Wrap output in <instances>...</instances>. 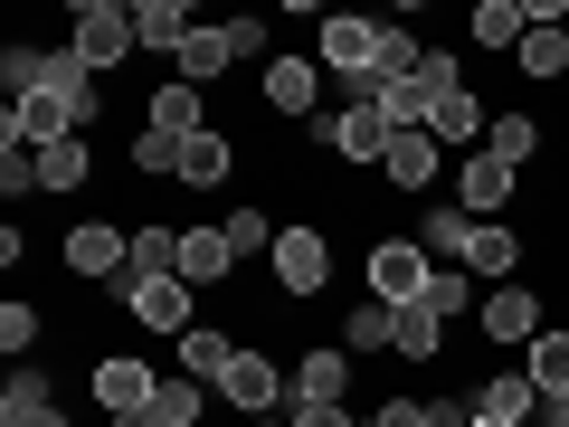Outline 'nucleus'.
Listing matches in <instances>:
<instances>
[{
	"mask_svg": "<svg viewBox=\"0 0 569 427\" xmlns=\"http://www.w3.org/2000/svg\"><path fill=\"white\" fill-rule=\"evenodd\" d=\"M67 29H77L67 48H77L96 77H114V67L142 48V29H133V10H123V0H77V10H67Z\"/></svg>",
	"mask_w": 569,
	"mask_h": 427,
	"instance_id": "obj_1",
	"label": "nucleus"
},
{
	"mask_svg": "<svg viewBox=\"0 0 569 427\" xmlns=\"http://www.w3.org/2000/svg\"><path fill=\"white\" fill-rule=\"evenodd\" d=\"M219 408H238V418H284V408H295V370H276L266 351L238 342V361L219 370Z\"/></svg>",
	"mask_w": 569,
	"mask_h": 427,
	"instance_id": "obj_2",
	"label": "nucleus"
},
{
	"mask_svg": "<svg viewBox=\"0 0 569 427\" xmlns=\"http://www.w3.org/2000/svg\"><path fill=\"white\" fill-rule=\"evenodd\" d=\"M313 142H323L332 162H361V171H380V162H389V142H399V123H389L380 105H342L332 123H313Z\"/></svg>",
	"mask_w": 569,
	"mask_h": 427,
	"instance_id": "obj_3",
	"label": "nucleus"
},
{
	"mask_svg": "<svg viewBox=\"0 0 569 427\" xmlns=\"http://www.w3.org/2000/svg\"><path fill=\"white\" fill-rule=\"evenodd\" d=\"M114 295H123V314H133L142 332H200L190 324V295H200V285H181V276H123Z\"/></svg>",
	"mask_w": 569,
	"mask_h": 427,
	"instance_id": "obj_4",
	"label": "nucleus"
},
{
	"mask_svg": "<svg viewBox=\"0 0 569 427\" xmlns=\"http://www.w3.org/2000/svg\"><path fill=\"white\" fill-rule=\"evenodd\" d=\"M380 48H389V20H361V10H332V20H323V67H332V77L361 86L370 67H380Z\"/></svg>",
	"mask_w": 569,
	"mask_h": 427,
	"instance_id": "obj_5",
	"label": "nucleus"
},
{
	"mask_svg": "<svg viewBox=\"0 0 569 427\" xmlns=\"http://www.w3.org/2000/svg\"><path fill=\"white\" fill-rule=\"evenodd\" d=\"M427 285H437L427 247H408V238H380V247H370V305H418Z\"/></svg>",
	"mask_w": 569,
	"mask_h": 427,
	"instance_id": "obj_6",
	"label": "nucleus"
},
{
	"mask_svg": "<svg viewBox=\"0 0 569 427\" xmlns=\"http://www.w3.org/2000/svg\"><path fill=\"white\" fill-rule=\"evenodd\" d=\"M67 266H77V276H96V285H123V276H133V228L77 219V228H67Z\"/></svg>",
	"mask_w": 569,
	"mask_h": 427,
	"instance_id": "obj_7",
	"label": "nucleus"
},
{
	"mask_svg": "<svg viewBox=\"0 0 569 427\" xmlns=\"http://www.w3.org/2000/svg\"><path fill=\"white\" fill-rule=\"evenodd\" d=\"M332 276V238L323 228H284L276 238V295H323Z\"/></svg>",
	"mask_w": 569,
	"mask_h": 427,
	"instance_id": "obj_8",
	"label": "nucleus"
},
{
	"mask_svg": "<svg viewBox=\"0 0 569 427\" xmlns=\"http://www.w3.org/2000/svg\"><path fill=\"white\" fill-rule=\"evenodd\" d=\"M512 190H522V171H512V162H493V152H466V171H456V209H466V219H503Z\"/></svg>",
	"mask_w": 569,
	"mask_h": 427,
	"instance_id": "obj_9",
	"label": "nucleus"
},
{
	"mask_svg": "<svg viewBox=\"0 0 569 427\" xmlns=\"http://www.w3.org/2000/svg\"><path fill=\"white\" fill-rule=\"evenodd\" d=\"M162 399V370L133 361V351H114V361H96V408H114V418H133V408Z\"/></svg>",
	"mask_w": 569,
	"mask_h": 427,
	"instance_id": "obj_10",
	"label": "nucleus"
},
{
	"mask_svg": "<svg viewBox=\"0 0 569 427\" xmlns=\"http://www.w3.org/2000/svg\"><path fill=\"white\" fill-rule=\"evenodd\" d=\"M313 96H323V58H266V115L305 123Z\"/></svg>",
	"mask_w": 569,
	"mask_h": 427,
	"instance_id": "obj_11",
	"label": "nucleus"
},
{
	"mask_svg": "<svg viewBox=\"0 0 569 427\" xmlns=\"http://www.w3.org/2000/svg\"><path fill=\"white\" fill-rule=\"evenodd\" d=\"M142 133H171V142H190V133H209V96L200 86H152V96H142Z\"/></svg>",
	"mask_w": 569,
	"mask_h": 427,
	"instance_id": "obj_12",
	"label": "nucleus"
},
{
	"mask_svg": "<svg viewBox=\"0 0 569 427\" xmlns=\"http://www.w3.org/2000/svg\"><path fill=\"white\" fill-rule=\"evenodd\" d=\"M427 133L447 142V152H485V133H493V105L475 96V86H456V96H437V115H427Z\"/></svg>",
	"mask_w": 569,
	"mask_h": 427,
	"instance_id": "obj_13",
	"label": "nucleus"
},
{
	"mask_svg": "<svg viewBox=\"0 0 569 427\" xmlns=\"http://www.w3.org/2000/svg\"><path fill=\"white\" fill-rule=\"evenodd\" d=\"M485 342H541V295H531V285H493L485 295Z\"/></svg>",
	"mask_w": 569,
	"mask_h": 427,
	"instance_id": "obj_14",
	"label": "nucleus"
},
{
	"mask_svg": "<svg viewBox=\"0 0 569 427\" xmlns=\"http://www.w3.org/2000/svg\"><path fill=\"white\" fill-rule=\"evenodd\" d=\"M228 67H238V20H219V29H190V48L171 58V77L209 96V77H228Z\"/></svg>",
	"mask_w": 569,
	"mask_h": 427,
	"instance_id": "obj_15",
	"label": "nucleus"
},
{
	"mask_svg": "<svg viewBox=\"0 0 569 427\" xmlns=\"http://www.w3.org/2000/svg\"><path fill=\"white\" fill-rule=\"evenodd\" d=\"M512 266H522V238H512L503 219H475V228H466V257H456V276H493V285H512Z\"/></svg>",
	"mask_w": 569,
	"mask_h": 427,
	"instance_id": "obj_16",
	"label": "nucleus"
},
{
	"mask_svg": "<svg viewBox=\"0 0 569 427\" xmlns=\"http://www.w3.org/2000/svg\"><path fill=\"white\" fill-rule=\"evenodd\" d=\"M437 171H447V142H437V133H427V123H418V133H399V142H389L380 181H389V190H427V181H437Z\"/></svg>",
	"mask_w": 569,
	"mask_h": 427,
	"instance_id": "obj_17",
	"label": "nucleus"
},
{
	"mask_svg": "<svg viewBox=\"0 0 569 427\" xmlns=\"http://www.w3.org/2000/svg\"><path fill=\"white\" fill-rule=\"evenodd\" d=\"M342 389H351V351L313 342L305 361H295V408H342Z\"/></svg>",
	"mask_w": 569,
	"mask_h": 427,
	"instance_id": "obj_18",
	"label": "nucleus"
},
{
	"mask_svg": "<svg viewBox=\"0 0 569 427\" xmlns=\"http://www.w3.org/2000/svg\"><path fill=\"white\" fill-rule=\"evenodd\" d=\"M228 171H238V142H228V133H190V142H181V171H171V181H181V190H219Z\"/></svg>",
	"mask_w": 569,
	"mask_h": 427,
	"instance_id": "obj_19",
	"label": "nucleus"
},
{
	"mask_svg": "<svg viewBox=\"0 0 569 427\" xmlns=\"http://www.w3.org/2000/svg\"><path fill=\"white\" fill-rule=\"evenodd\" d=\"M0 427H67V408H58V389L39 370H20V380L0 389Z\"/></svg>",
	"mask_w": 569,
	"mask_h": 427,
	"instance_id": "obj_20",
	"label": "nucleus"
},
{
	"mask_svg": "<svg viewBox=\"0 0 569 427\" xmlns=\"http://www.w3.org/2000/svg\"><path fill=\"white\" fill-rule=\"evenodd\" d=\"M228 266H238L228 228H181V285H219Z\"/></svg>",
	"mask_w": 569,
	"mask_h": 427,
	"instance_id": "obj_21",
	"label": "nucleus"
},
{
	"mask_svg": "<svg viewBox=\"0 0 569 427\" xmlns=\"http://www.w3.org/2000/svg\"><path fill=\"white\" fill-rule=\"evenodd\" d=\"M512 58H522L531 86H560V77H569V29H560V20H531V39L512 48Z\"/></svg>",
	"mask_w": 569,
	"mask_h": 427,
	"instance_id": "obj_22",
	"label": "nucleus"
},
{
	"mask_svg": "<svg viewBox=\"0 0 569 427\" xmlns=\"http://www.w3.org/2000/svg\"><path fill=\"white\" fill-rule=\"evenodd\" d=\"M133 29H142V48H162V58H181V48H190V29H200V20H190L181 0H142V10H133Z\"/></svg>",
	"mask_w": 569,
	"mask_h": 427,
	"instance_id": "obj_23",
	"label": "nucleus"
},
{
	"mask_svg": "<svg viewBox=\"0 0 569 427\" xmlns=\"http://www.w3.org/2000/svg\"><path fill=\"white\" fill-rule=\"evenodd\" d=\"M475 418H541V389H531L522 380V370H503V380H485V389H475Z\"/></svg>",
	"mask_w": 569,
	"mask_h": 427,
	"instance_id": "obj_24",
	"label": "nucleus"
},
{
	"mask_svg": "<svg viewBox=\"0 0 569 427\" xmlns=\"http://www.w3.org/2000/svg\"><path fill=\"white\" fill-rule=\"evenodd\" d=\"M522 380L541 389V399H569V332H560V324H550L541 342H531V361H522Z\"/></svg>",
	"mask_w": 569,
	"mask_h": 427,
	"instance_id": "obj_25",
	"label": "nucleus"
},
{
	"mask_svg": "<svg viewBox=\"0 0 569 427\" xmlns=\"http://www.w3.org/2000/svg\"><path fill=\"white\" fill-rule=\"evenodd\" d=\"M152 418H162V427H200V418H209V380L162 370V399H152Z\"/></svg>",
	"mask_w": 569,
	"mask_h": 427,
	"instance_id": "obj_26",
	"label": "nucleus"
},
{
	"mask_svg": "<svg viewBox=\"0 0 569 427\" xmlns=\"http://www.w3.org/2000/svg\"><path fill=\"white\" fill-rule=\"evenodd\" d=\"M522 39H531L522 0H485V10H475V48H522Z\"/></svg>",
	"mask_w": 569,
	"mask_h": 427,
	"instance_id": "obj_27",
	"label": "nucleus"
},
{
	"mask_svg": "<svg viewBox=\"0 0 569 427\" xmlns=\"http://www.w3.org/2000/svg\"><path fill=\"white\" fill-rule=\"evenodd\" d=\"M228 361H238V342H228V332H209V324H200V332H181V370H190V380L219 389V370H228Z\"/></svg>",
	"mask_w": 569,
	"mask_h": 427,
	"instance_id": "obj_28",
	"label": "nucleus"
},
{
	"mask_svg": "<svg viewBox=\"0 0 569 427\" xmlns=\"http://www.w3.org/2000/svg\"><path fill=\"white\" fill-rule=\"evenodd\" d=\"M0 181H10V190H39V142L20 133V115H0Z\"/></svg>",
	"mask_w": 569,
	"mask_h": 427,
	"instance_id": "obj_29",
	"label": "nucleus"
},
{
	"mask_svg": "<svg viewBox=\"0 0 569 427\" xmlns=\"http://www.w3.org/2000/svg\"><path fill=\"white\" fill-rule=\"evenodd\" d=\"M485 152H493V162H512V171H522L531 152H541V123H531V115H493V133H485Z\"/></svg>",
	"mask_w": 569,
	"mask_h": 427,
	"instance_id": "obj_30",
	"label": "nucleus"
},
{
	"mask_svg": "<svg viewBox=\"0 0 569 427\" xmlns=\"http://www.w3.org/2000/svg\"><path fill=\"white\" fill-rule=\"evenodd\" d=\"M437 351H447V324L427 305H399V361H437Z\"/></svg>",
	"mask_w": 569,
	"mask_h": 427,
	"instance_id": "obj_31",
	"label": "nucleus"
},
{
	"mask_svg": "<svg viewBox=\"0 0 569 427\" xmlns=\"http://www.w3.org/2000/svg\"><path fill=\"white\" fill-rule=\"evenodd\" d=\"M228 247H238V257H276V238H284V228L276 219H266V209H228Z\"/></svg>",
	"mask_w": 569,
	"mask_h": 427,
	"instance_id": "obj_32",
	"label": "nucleus"
},
{
	"mask_svg": "<svg viewBox=\"0 0 569 427\" xmlns=\"http://www.w3.org/2000/svg\"><path fill=\"white\" fill-rule=\"evenodd\" d=\"M86 162H96V152H86V133H77V142H48V152H39V190H77Z\"/></svg>",
	"mask_w": 569,
	"mask_h": 427,
	"instance_id": "obj_33",
	"label": "nucleus"
},
{
	"mask_svg": "<svg viewBox=\"0 0 569 427\" xmlns=\"http://www.w3.org/2000/svg\"><path fill=\"white\" fill-rule=\"evenodd\" d=\"M342 332H351V351H399V305H361Z\"/></svg>",
	"mask_w": 569,
	"mask_h": 427,
	"instance_id": "obj_34",
	"label": "nucleus"
},
{
	"mask_svg": "<svg viewBox=\"0 0 569 427\" xmlns=\"http://www.w3.org/2000/svg\"><path fill=\"white\" fill-rule=\"evenodd\" d=\"M133 276H181V238L171 228H133Z\"/></svg>",
	"mask_w": 569,
	"mask_h": 427,
	"instance_id": "obj_35",
	"label": "nucleus"
},
{
	"mask_svg": "<svg viewBox=\"0 0 569 427\" xmlns=\"http://www.w3.org/2000/svg\"><path fill=\"white\" fill-rule=\"evenodd\" d=\"M418 305H427V314H437V324H456V314H466V305H475V276H456V266H437V285H427Z\"/></svg>",
	"mask_w": 569,
	"mask_h": 427,
	"instance_id": "obj_36",
	"label": "nucleus"
},
{
	"mask_svg": "<svg viewBox=\"0 0 569 427\" xmlns=\"http://www.w3.org/2000/svg\"><path fill=\"white\" fill-rule=\"evenodd\" d=\"M133 171L142 181H171V171H181V142L171 133H133Z\"/></svg>",
	"mask_w": 569,
	"mask_h": 427,
	"instance_id": "obj_37",
	"label": "nucleus"
},
{
	"mask_svg": "<svg viewBox=\"0 0 569 427\" xmlns=\"http://www.w3.org/2000/svg\"><path fill=\"white\" fill-rule=\"evenodd\" d=\"M29 342H39V314H29L20 295H10V305H0V351H10V361H20Z\"/></svg>",
	"mask_w": 569,
	"mask_h": 427,
	"instance_id": "obj_38",
	"label": "nucleus"
},
{
	"mask_svg": "<svg viewBox=\"0 0 569 427\" xmlns=\"http://www.w3.org/2000/svg\"><path fill=\"white\" fill-rule=\"evenodd\" d=\"M295 427H351L342 408H295Z\"/></svg>",
	"mask_w": 569,
	"mask_h": 427,
	"instance_id": "obj_39",
	"label": "nucleus"
},
{
	"mask_svg": "<svg viewBox=\"0 0 569 427\" xmlns=\"http://www.w3.org/2000/svg\"><path fill=\"white\" fill-rule=\"evenodd\" d=\"M114 427H162V418H152V408H133V418H114Z\"/></svg>",
	"mask_w": 569,
	"mask_h": 427,
	"instance_id": "obj_40",
	"label": "nucleus"
},
{
	"mask_svg": "<svg viewBox=\"0 0 569 427\" xmlns=\"http://www.w3.org/2000/svg\"><path fill=\"white\" fill-rule=\"evenodd\" d=\"M247 427H295V408H284V418H247Z\"/></svg>",
	"mask_w": 569,
	"mask_h": 427,
	"instance_id": "obj_41",
	"label": "nucleus"
},
{
	"mask_svg": "<svg viewBox=\"0 0 569 427\" xmlns=\"http://www.w3.org/2000/svg\"><path fill=\"white\" fill-rule=\"evenodd\" d=\"M475 427H522V418H475Z\"/></svg>",
	"mask_w": 569,
	"mask_h": 427,
	"instance_id": "obj_42",
	"label": "nucleus"
},
{
	"mask_svg": "<svg viewBox=\"0 0 569 427\" xmlns=\"http://www.w3.org/2000/svg\"><path fill=\"white\" fill-rule=\"evenodd\" d=\"M351 427H361V418H351ZM370 427H380V418H370Z\"/></svg>",
	"mask_w": 569,
	"mask_h": 427,
	"instance_id": "obj_43",
	"label": "nucleus"
},
{
	"mask_svg": "<svg viewBox=\"0 0 569 427\" xmlns=\"http://www.w3.org/2000/svg\"><path fill=\"white\" fill-rule=\"evenodd\" d=\"M560 29H569V10H560Z\"/></svg>",
	"mask_w": 569,
	"mask_h": 427,
	"instance_id": "obj_44",
	"label": "nucleus"
}]
</instances>
